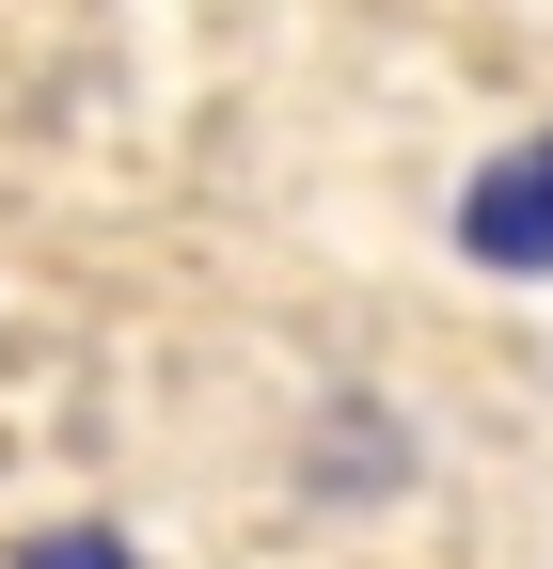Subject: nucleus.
Wrapping results in <instances>:
<instances>
[{
  "label": "nucleus",
  "instance_id": "f257e3e1",
  "mask_svg": "<svg viewBox=\"0 0 553 569\" xmlns=\"http://www.w3.org/2000/svg\"><path fill=\"white\" fill-rule=\"evenodd\" d=\"M459 238L491 253V269H553V127L522 142V159H491L459 190Z\"/></svg>",
  "mask_w": 553,
  "mask_h": 569
},
{
  "label": "nucleus",
  "instance_id": "f03ea898",
  "mask_svg": "<svg viewBox=\"0 0 553 569\" xmlns=\"http://www.w3.org/2000/svg\"><path fill=\"white\" fill-rule=\"evenodd\" d=\"M32 569H127V553H111V538H48Z\"/></svg>",
  "mask_w": 553,
  "mask_h": 569
}]
</instances>
